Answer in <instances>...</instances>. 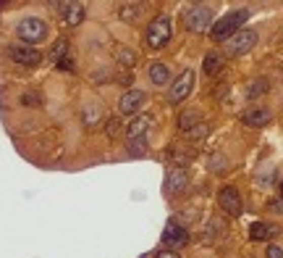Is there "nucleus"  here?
Listing matches in <instances>:
<instances>
[{
	"label": "nucleus",
	"instance_id": "nucleus-1",
	"mask_svg": "<svg viewBox=\"0 0 283 258\" xmlns=\"http://www.w3.org/2000/svg\"><path fill=\"white\" fill-rule=\"evenodd\" d=\"M246 19H249V11H246V8L231 11L228 16L218 19V21L213 24V29H210V37H213L215 42H228V40H231L236 32H239V26H241Z\"/></svg>",
	"mask_w": 283,
	"mask_h": 258
},
{
	"label": "nucleus",
	"instance_id": "nucleus-2",
	"mask_svg": "<svg viewBox=\"0 0 283 258\" xmlns=\"http://www.w3.org/2000/svg\"><path fill=\"white\" fill-rule=\"evenodd\" d=\"M16 37H19L21 45H29V48H34L37 42H42L47 37V24L42 19H21L19 24H16Z\"/></svg>",
	"mask_w": 283,
	"mask_h": 258
},
{
	"label": "nucleus",
	"instance_id": "nucleus-3",
	"mask_svg": "<svg viewBox=\"0 0 283 258\" xmlns=\"http://www.w3.org/2000/svg\"><path fill=\"white\" fill-rule=\"evenodd\" d=\"M170 16L168 13H160V16H155L152 21H150V26H147V32H145V40H147V45L152 50H160V48H165L168 45V40H170Z\"/></svg>",
	"mask_w": 283,
	"mask_h": 258
},
{
	"label": "nucleus",
	"instance_id": "nucleus-4",
	"mask_svg": "<svg viewBox=\"0 0 283 258\" xmlns=\"http://www.w3.org/2000/svg\"><path fill=\"white\" fill-rule=\"evenodd\" d=\"M184 26L194 35H202L213 29V11L207 6H192L184 11Z\"/></svg>",
	"mask_w": 283,
	"mask_h": 258
},
{
	"label": "nucleus",
	"instance_id": "nucleus-5",
	"mask_svg": "<svg viewBox=\"0 0 283 258\" xmlns=\"http://www.w3.org/2000/svg\"><path fill=\"white\" fill-rule=\"evenodd\" d=\"M255 45H257V32H252V29H239V32L226 42V55L228 58H239V55L249 53Z\"/></svg>",
	"mask_w": 283,
	"mask_h": 258
},
{
	"label": "nucleus",
	"instance_id": "nucleus-6",
	"mask_svg": "<svg viewBox=\"0 0 283 258\" xmlns=\"http://www.w3.org/2000/svg\"><path fill=\"white\" fill-rule=\"evenodd\" d=\"M192 90H194V71L186 69V71H181L179 77L173 79L170 93H168V103H170V105H179L181 100L189 98V93H192Z\"/></svg>",
	"mask_w": 283,
	"mask_h": 258
},
{
	"label": "nucleus",
	"instance_id": "nucleus-7",
	"mask_svg": "<svg viewBox=\"0 0 283 258\" xmlns=\"http://www.w3.org/2000/svg\"><path fill=\"white\" fill-rule=\"evenodd\" d=\"M8 55L16 61V64H21V66H40V61H42V53L37 48H29V45H21V42H16V45H8Z\"/></svg>",
	"mask_w": 283,
	"mask_h": 258
},
{
	"label": "nucleus",
	"instance_id": "nucleus-8",
	"mask_svg": "<svg viewBox=\"0 0 283 258\" xmlns=\"http://www.w3.org/2000/svg\"><path fill=\"white\" fill-rule=\"evenodd\" d=\"M186 242H189V232L179 221H168L163 230V245H168V250H176V248H184Z\"/></svg>",
	"mask_w": 283,
	"mask_h": 258
},
{
	"label": "nucleus",
	"instance_id": "nucleus-9",
	"mask_svg": "<svg viewBox=\"0 0 283 258\" xmlns=\"http://www.w3.org/2000/svg\"><path fill=\"white\" fill-rule=\"evenodd\" d=\"M145 100H147L145 90H126V93L121 95V100H118V111L123 116H131V113H136L142 105H145Z\"/></svg>",
	"mask_w": 283,
	"mask_h": 258
},
{
	"label": "nucleus",
	"instance_id": "nucleus-10",
	"mask_svg": "<svg viewBox=\"0 0 283 258\" xmlns=\"http://www.w3.org/2000/svg\"><path fill=\"white\" fill-rule=\"evenodd\" d=\"M218 203L231 216H239L241 214V195L236 192V187H223V190H220L218 192Z\"/></svg>",
	"mask_w": 283,
	"mask_h": 258
},
{
	"label": "nucleus",
	"instance_id": "nucleus-11",
	"mask_svg": "<svg viewBox=\"0 0 283 258\" xmlns=\"http://www.w3.org/2000/svg\"><path fill=\"white\" fill-rule=\"evenodd\" d=\"M186 185H189V177H186V171L184 169H179V166H173V169L165 174V195H179V192H184L186 190Z\"/></svg>",
	"mask_w": 283,
	"mask_h": 258
},
{
	"label": "nucleus",
	"instance_id": "nucleus-12",
	"mask_svg": "<svg viewBox=\"0 0 283 258\" xmlns=\"http://www.w3.org/2000/svg\"><path fill=\"white\" fill-rule=\"evenodd\" d=\"M58 11H60L63 21H66L68 26L82 24V21H84V13H87L82 3H58Z\"/></svg>",
	"mask_w": 283,
	"mask_h": 258
},
{
	"label": "nucleus",
	"instance_id": "nucleus-13",
	"mask_svg": "<svg viewBox=\"0 0 283 258\" xmlns=\"http://www.w3.org/2000/svg\"><path fill=\"white\" fill-rule=\"evenodd\" d=\"M280 230L275 224H267V221H255L249 226V240H255V242H262V240H270L275 237Z\"/></svg>",
	"mask_w": 283,
	"mask_h": 258
},
{
	"label": "nucleus",
	"instance_id": "nucleus-14",
	"mask_svg": "<svg viewBox=\"0 0 283 258\" xmlns=\"http://www.w3.org/2000/svg\"><path fill=\"white\" fill-rule=\"evenodd\" d=\"M270 119L273 116H270V111H267V108H249V111L241 113V121H244L246 127H265Z\"/></svg>",
	"mask_w": 283,
	"mask_h": 258
},
{
	"label": "nucleus",
	"instance_id": "nucleus-15",
	"mask_svg": "<svg viewBox=\"0 0 283 258\" xmlns=\"http://www.w3.org/2000/svg\"><path fill=\"white\" fill-rule=\"evenodd\" d=\"M150 127H152V113H145V116H139V119L131 121L129 129H126V134H129V140H134V137H145V134L150 132Z\"/></svg>",
	"mask_w": 283,
	"mask_h": 258
},
{
	"label": "nucleus",
	"instance_id": "nucleus-16",
	"mask_svg": "<svg viewBox=\"0 0 283 258\" xmlns=\"http://www.w3.org/2000/svg\"><path fill=\"white\" fill-rule=\"evenodd\" d=\"M50 58L55 61L58 66L71 69V61H68V40H58V42L53 45V50H50Z\"/></svg>",
	"mask_w": 283,
	"mask_h": 258
},
{
	"label": "nucleus",
	"instance_id": "nucleus-17",
	"mask_svg": "<svg viewBox=\"0 0 283 258\" xmlns=\"http://www.w3.org/2000/svg\"><path fill=\"white\" fill-rule=\"evenodd\" d=\"M147 74H150V82L157 84V87H163V84L170 82V69H168L165 64H152Z\"/></svg>",
	"mask_w": 283,
	"mask_h": 258
},
{
	"label": "nucleus",
	"instance_id": "nucleus-18",
	"mask_svg": "<svg viewBox=\"0 0 283 258\" xmlns=\"http://www.w3.org/2000/svg\"><path fill=\"white\" fill-rule=\"evenodd\" d=\"M202 69H204V74H207V77H215V74L223 69V55L220 53H207L204 55V64H202Z\"/></svg>",
	"mask_w": 283,
	"mask_h": 258
},
{
	"label": "nucleus",
	"instance_id": "nucleus-19",
	"mask_svg": "<svg viewBox=\"0 0 283 258\" xmlns=\"http://www.w3.org/2000/svg\"><path fill=\"white\" fill-rule=\"evenodd\" d=\"M199 116H202V113H199V111H194V108H192V111H184V113L179 116V129H181V132L194 129L197 124H202V121H199Z\"/></svg>",
	"mask_w": 283,
	"mask_h": 258
},
{
	"label": "nucleus",
	"instance_id": "nucleus-20",
	"mask_svg": "<svg viewBox=\"0 0 283 258\" xmlns=\"http://www.w3.org/2000/svg\"><path fill=\"white\" fill-rule=\"evenodd\" d=\"M126 153L139 158L147 153V137H134V140H126Z\"/></svg>",
	"mask_w": 283,
	"mask_h": 258
},
{
	"label": "nucleus",
	"instance_id": "nucleus-21",
	"mask_svg": "<svg viewBox=\"0 0 283 258\" xmlns=\"http://www.w3.org/2000/svg\"><path fill=\"white\" fill-rule=\"evenodd\" d=\"M267 90H270V82H267L265 77H260V79H255L246 87V98H262Z\"/></svg>",
	"mask_w": 283,
	"mask_h": 258
},
{
	"label": "nucleus",
	"instance_id": "nucleus-22",
	"mask_svg": "<svg viewBox=\"0 0 283 258\" xmlns=\"http://www.w3.org/2000/svg\"><path fill=\"white\" fill-rule=\"evenodd\" d=\"M139 11H142L139 3H123V6L118 8V16H121L123 21H136V19H139Z\"/></svg>",
	"mask_w": 283,
	"mask_h": 258
},
{
	"label": "nucleus",
	"instance_id": "nucleus-23",
	"mask_svg": "<svg viewBox=\"0 0 283 258\" xmlns=\"http://www.w3.org/2000/svg\"><path fill=\"white\" fill-rule=\"evenodd\" d=\"M168 158L173 161V163H179V169L184 163H189V158H192V153L189 150H184V148H179V145H173L170 150H168Z\"/></svg>",
	"mask_w": 283,
	"mask_h": 258
},
{
	"label": "nucleus",
	"instance_id": "nucleus-24",
	"mask_svg": "<svg viewBox=\"0 0 283 258\" xmlns=\"http://www.w3.org/2000/svg\"><path fill=\"white\" fill-rule=\"evenodd\" d=\"M207 132H210L207 124H197L194 129H189V132H186V140H189V142H199L202 137H207Z\"/></svg>",
	"mask_w": 283,
	"mask_h": 258
},
{
	"label": "nucleus",
	"instance_id": "nucleus-25",
	"mask_svg": "<svg viewBox=\"0 0 283 258\" xmlns=\"http://www.w3.org/2000/svg\"><path fill=\"white\" fill-rule=\"evenodd\" d=\"M82 116H84V121H87V124L92 127L97 119H102V111H100V108H94V105H89V108H84V111H82Z\"/></svg>",
	"mask_w": 283,
	"mask_h": 258
},
{
	"label": "nucleus",
	"instance_id": "nucleus-26",
	"mask_svg": "<svg viewBox=\"0 0 283 258\" xmlns=\"http://www.w3.org/2000/svg\"><path fill=\"white\" fill-rule=\"evenodd\" d=\"M118 61H121V64H126V66H134L136 64V55L129 48H118Z\"/></svg>",
	"mask_w": 283,
	"mask_h": 258
},
{
	"label": "nucleus",
	"instance_id": "nucleus-27",
	"mask_svg": "<svg viewBox=\"0 0 283 258\" xmlns=\"http://www.w3.org/2000/svg\"><path fill=\"white\" fill-rule=\"evenodd\" d=\"M155 258H181L176 250H168V248H163V250H157L155 253Z\"/></svg>",
	"mask_w": 283,
	"mask_h": 258
},
{
	"label": "nucleus",
	"instance_id": "nucleus-28",
	"mask_svg": "<svg viewBox=\"0 0 283 258\" xmlns=\"http://www.w3.org/2000/svg\"><path fill=\"white\" fill-rule=\"evenodd\" d=\"M267 258H283V250L278 248V245H267V253H265Z\"/></svg>",
	"mask_w": 283,
	"mask_h": 258
},
{
	"label": "nucleus",
	"instance_id": "nucleus-29",
	"mask_svg": "<svg viewBox=\"0 0 283 258\" xmlns=\"http://www.w3.org/2000/svg\"><path fill=\"white\" fill-rule=\"evenodd\" d=\"M108 134H110V137H116V134H118V119H113L108 124Z\"/></svg>",
	"mask_w": 283,
	"mask_h": 258
},
{
	"label": "nucleus",
	"instance_id": "nucleus-30",
	"mask_svg": "<svg viewBox=\"0 0 283 258\" xmlns=\"http://www.w3.org/2000/svg\"><path fill=\"white\" fill-rule=\"evenodd\" d=\"M270 208H273V211H278V214H283V198H275V200H270Z\"/></svg>",
	"mask_w": 283,
	"mask_h": 258
},
{
	"label": "nucleus",
	"instance_id": "nucleus-31",
	"mask_svg": "<svg viewBox=\"0 0 283 258\" xmlns=\"http://www.w3.org/2000/svg\"><path fill=\"white\" fill-rule=\"evenodd\" d=\"M118 82H121V84H131V74H129V71H126V74H121V77H118Z\"/></svg>",
	"mask_w": 283,
	"mask_h": 258
}]
</instances>
